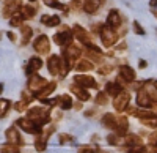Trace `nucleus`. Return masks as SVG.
Listing matches in <instances>:
<instances>
[{"instance_id":"20e7f679","label":"nucleus","mask_w":157,"mask_h":153,"mask_svg":"<svg viewBox=\"0 0 157 153\" xmlns=\"http://www.w3.org/2000/svg\"><path fill=\"white\" fill-rule=\"evenodd\" d=\"M80 54H82V50L78 49L77 46L69 44L66 49L63 50V55H61V57H63V60H64V62L68 63V66H69V68H72V66H74V62H75L78 57H80Z\"/></svg>"},{"instance_id":"3c124183","label":"nucleus","mask_w":157,"mask_h":153,"mask_svg":"<svg viewBox=\"0 0 157 153\" xmlns=\"http://www.w3.org/2000/svg\"><path fill=\"white\" fill-rule=\"evenodd\" d=\"M0 40H2V32H0Z\"/></svg>"},{"instance_id":"49530a36","label":"nucleus","mask_w":157,"mask_h":153,"mask_svg":"<svg viewBox=\"0 0 157 153\" xmlns=\"http://www.w3.org/2000/svg\"><path fill=\"white\" fill-rule=\"evenodd\" d=\"M140 68H146V62L145 60H140Z\"/></svg>"},{"instance_id":"a211bd4d","label":"nucleus","mask_w":157,"mask_h":153,"mask_svg":"<svg viewBox=\"0 0 157 153\" xmlns=\"http://www.w3.org/2000/svg\"><path fill=\"white\" fill-rule=\"evenodd\" d=\"M55 87H57V82H47L41 90H38L36 93H35V96L38 98V99H44V98H47L52 92L55 90Z\"/></svg>"},{"instance_id":"c756f323","label":"nucleus","mask_w":157,"mask_h":153,"mask_svg":"<svg viewBox=\"0 0 157 153\" xmlns=\"http://www.w3.org/2000/svg\"><path fill=\"white\" fill-rule=\"evenodd\" d=\"M11 107V101L6 99V98H2L0 99V119H3L6 115V112L10 111Z\"/></svg>"},{"instance_id":"9b49d317","label":"nucleus","mask_w":157,"mask_h":153,"mask_svg":"<svg viewBox=\"0 0 157 153\" xmlns=\"http://www.w3.org/2000/svg\"><path fill=\"white\" fill-rule=\"evenodd\" d=\"M5 136H6L8 144L17 145V147H19V145H24V139H22V136L19 134V131H17L16 126H11V128H8L6 133H5Z\"/></svg>"},{"instance_id":"cd10ccee","label":"nucleus","mask_w":157,"mask_h":153,"mask_svg":"<svg viewBox=\"0 0 157 153\" xmlns=\"http://www.w3.org/2000/svg\"><path fill=\"white\" fill-rule=\"evenodd\" d=\"M58 106L63 109V111H69L72 107V99L69 95H61L58 96Z\"/></svg>"},{"instance_id":"9d476101","label":"nucleus","mask_w":157,"mask_h":153,"mask_svg":"<svg viewBox=\"0 0 157 153\" xmlns=\"http://www.w3.org/2000/svg\"><path fill=\"white\" fill-rule=\"evenodd\" d=\"M33 47H35L36 52H39V54H47L49 50H50V41H49V38L46 35H39L36 40H35V43H33Z\"/></svg>"},{"instance_id":"603ef678","label":"nucleus","mask_w":157,"mask_h":153,"mask_svg":"<svg viewBox=\"0 0 157 153\" xmlns=\"http://www.w3.org/2000/svg\"><path fill=\"white\" fill-rule=\"evenodd\" d=\"M99 153H104V151H99Z\"/></svg>"},{"instance_id":"423d86ee","label":"nucleus","mask_w":157,"mask_h":153,"mask_svg":"<svg viewBox=\"0 0 157 153\" xmlns=\"http://www.w3.org/2000/svg\"><path fill=\"white\" fill-rule=\"evenodd\" d=\"M72 35L77 38L78 41H80L82 44H85L86 47H90L91 44H93V41H91V35L83 29V27H80L78 24H75L74 25V29H72Z\"/></svg>"},{"instance_id":"bb28decb","label":"nucleus","mask_w":157,"mask_h":153,"mask_svg":"<svg viewBox=\"0 0 157 153\" xmlns=\"http://www.w3.org/2000/svg\"><path fill=\"white\" fill-rule=\"evenodd\" d=\"M21 14L24 19H32L36 14V8L32 5H24V6H21Z\"/></svg>"},{"instance_id":"f704fd0d","label":"nucleus","mask_w":157,"mask_h":153,"mask_svg":"<svg viewBox=\"0 0 157 153\" xmlns=\"http://www.w3.org/2000/svg\"><path fill=\"white\" fill-rule=\"evenodd\" d=\"M107 93H104V92H99L98 93V96H96V103L98 104H101V106H104V104H107Z\"/></svg>"},{"instance_id":"864d4df0","label":"nucleus","mask_w":157,"mask_h":153,"mask_svg":"<svg viewBox=\"0 0 157 153\" xmlns=\"http://www.w3.org/2000/svg\"><path fill=\"white\" fill-rule=\"evenodd\" d=\"M155 147H157V142H155Z\"/></svg>"},{"instance_id":"8fccbe9b","label":"nucleus","mask_w":157,"mask_h":153,"mask_svg":"<svg viewBox=\"0 0 157 153\" xmlns=\"http://www.w3.org/2000/svg\"><path fill=\"white\" fill-rule=\"evenodd\" d=\"M154 16L157 18V10H154Z\"/></svg>"},{"instance_id":"72a5a7b5","label":"nucleus","mask_w":157,"mask_h":153,"mask_svg":"<svg viewBox=\"0 0 157 153\" xmlns=\"http://www.w3.org/2000/svg\"><path fill=\"white\" fill-rule=\"evenodd\" d=\"M0 153H21L17 145H13V144H8V145H3L0 148Z\"/></svg>"},{"instance_id":"ddd939ff","label":"nucleus","mask_w":157,"mask_h":153,"mask_svg":"<svg viewBox=\"0 0 157 153\" xmlns=\"http://www.w3.org/2000/svg\"><path fill=\"white\" fill-rule=\"evenodd\" d=\"M74 82L78 84V85H82L85 88H96L98 87V82L94 81L93 76H85V74H78L74 78Z\"/></svg>"},{"instance_id":"dca6fc26","label":"nucleus","mask_w":157,"mask_h":153,"mask_svg":"<svg viewBox=\"0 0 157 153\" xmlns=\"http://www.w3.org/2000/svg\"><path fill=\"white\" fill-rule=\"evenodd\" d=\"M107 25H109V27H112L113 30L118 29V27L121 25V16H120V11H118V10H110V11H109Z\"/></svg>"},{"instance_id":"f03ea898","label":"nucleus","mask_w":157,"mask_h":153,"mask_svg":"<svg viewBox=\"0 0 157 153\" xmlns=\"http://www.w3.org/2000/svg\"><path fill=\"white\" fill-rule=\"evenodd\" d=\"M32 122H35L36 125L39 126H43L46 125L49 120H50V115H49V112L44 109V107H32L29 109V115H27Z\"/></svg>"},{"instance_id":"4c0bfd02","label":"nucleus","mask_w":157,"mask_h":153,"mask_svg":"<svg viewBox=\"0 0 157 153\" xmlns=\"http://www.w3.org/2000/svg\"><path fill=\"white\" fill-rule=\"evenodd\" d=\"M129 153H148V148H146V147L138 145V147H132Z\"/></svg>"},{"instance_id":"393cba45","label":"nucleus","mask_w":157,"mask_h":153,"mask_svg":"<svg viewBox=\"0 0 157 153\" xmlns=\"http://www.w3.org/2000/svg\"><path fill=\"white\" fill-rule=\"evenodd\" d=\"M93 68H94V65H93V62H91V60H78L77 65H75V70L78 73H88Z\"/></svg>"},{"instance_id":"79ce46f5","label":"nucleus","mask_w":157,"mask_h":153,"mask_svg":"<svg viewBox=\"0 0 157 153\" xmlns=\"http://www.w3.org/2000/svg\"><path fill=\"white\" fill-rule=\"evenodd\" d=\"M155 142H157V133L151 134V137H149V144L151 145H155Z\"/></svg>"},{"instance_id":"7c9ffc66","label":"nucleus","mask_w":157,"mask_h":153,"mask_svg":"<svg viewBox=\"0 0 157 153\" xmlns=\"http://www.w3.org/2000/svg\"><path fill=\"white\" fill-rule=\"evenodd\" d=\"M47 147V136H39L35 141V148L36 151H44Z\"/></svg>"},{"instance_id":"e433bc0d","label":"nucleus","mask_w":157,"mask_h":153,"mask_svg":"<svg viewBox=\"0 0 157 153\" xmlns=\"http://www.w3.org/2000/svg\"><path fill=\"white\" fill-rule=\"evenodd\" d=\"M134 32L137 33V35H145V29H143L141 27V25H140V22H134Z\"/></svg>"},{"instance_id":"0eeeda50","label":"nucleus","mask_w":157,"mask_h":153,"mask_svg":"<svg viewBox=\"0 0 157 153\" xmlns=\"http://www.w3.org/2000/svg\"><path fill=\"white\" fill-rule=\"evenodd\" d=\"M72 30H68V29H63L61 32H58V33H55L54 35V41H55V44H58V46H69L71 43H72Z\"/></svg>"},{"instance_id":"412c9836","label":"nucleus","mask_w":157,"mask_h":153,"mask_svg":"<svg viewBox=\"0 0 157 153\" xmlns=\"http://www.w3.org/2000/svg\"><path fill=\"white\" fill-rule=\"evenodd\" d=\"M127 130H129V122H127V119L124 117V115H120L118 117V125H116V134L118 136H124L126 133H127Z\"/></svg>"},{"instance_id":"aec40b11","label":"nucleus","mask_w":157,"mask_h":153,"mask_svg":"<svg viewBox=\"0 0 157 153\" xmlns=\"http://www.w3.org/2000/svg\"><path fill=\"white\" fill-rule=\"evenodd\" d=\"M41 68H43V60L39 58V57H32L30 62H29V66L25 68V73H27L29 76H32L35 71L41 70Z\"/></svg>"},{"instance_id":"4be33fe9","label":"nucleus","mask_w":157,"mask_h":153,"mask_svg":"<svg viewBox=\"0 0 157 153\" xmlns=\"http://www.w3.org/2000/svg\"><path fill=\"white\" fill-rule=\"evenodd\" d=\"M102 125L109 130H116V125H118V117H115L113 114H105L102 117Z\"/></svg>"},{"instance_id":"ea45409f","label":"nucleus","mask_w":157,"mask_h":153,"mask_svg":"<svg viewBox=\"0 0 157 153\" xmlns=\"http://www.w3.org/2000/svg\"><path fill=\"white\" fill-rule=\"evenodd\" d=\"M78 153H98V151L90 147H82V148H78Z\"/></svg>"},{"instance_id":"09e8293b","label":"nucleus","mask_w":157,"mask_h":153,"mask_svg":"<svg viewBox=\"0 0 157 153\" xmlns=\"http://www.w3.org/2000/svg\"><path fill=\"white\" fill-rule=\"evenodd\" d=\"M154 88H155V90H157V81H154Z\"/></svg>"},{"instance_id":"a19ab883","label":"nucleus","mask_w":157,"mask_h":153,"mask_svg":"<svg viewBox=\"0 0 157 153\" xmlns=\"http://www.w3.org/2000/svg\"><path fill=\"white\" fill-rule=\"evenodd\" d=\"M112 70H113V66H110V65H109V66H102V68H99V73H101V74H107V73H110Z\"/></svg>"},{"instance_id":"5701e85b","label":"nucleus","mask_w":157,"mask_h":153,"mask_svg":"<svg viewBox=\"0 0 157 153\" xmlns=\"http://www.w3.org/2000/svg\"><path fill=\"white\" fill-rule=\"evenodd\" d=\"M121 144H124L126 147H138L141 145V139L137 134H129L121 141Z\"/></svg>"},{"instance_id":"473e14b6","label":"nucleus","mask_w":157,"mask_h":153,"mask_svg":"<svg viewBox=\"0 0 157 153\" xmlns=\"http://www.w3.org/2000/svg\"><path fill=\"white\" fill-rule=\"evenodd\" d=\"M22 21H24V18H22L21 13H16V14H13V16L10 18L11 27H21V25H22Z\"/></svg>"},{"instance_id":"39448f33","label":"nucleus","mask_w":157,"mask_h":153,"mask_svg":"<svg viewBox=\"0 0 157 153\" xmlns=\"http://www.w3.org/2000/svg\"><path fill=\"white\" fill-rule=\"evenodd\" d=\"M16 125L19 126L21 130H24L25 133H29V134H41L43 133V128L39 125H36L35 122H32L29 117L27 119H19L16 122Z\"/></svg>"},{"instance_id":"de8ad7c7","label":"nucleus","mask_w":157,"mask_h":153,"mask_svg":"<svg viewBox=\"0 0 157 153\" xmlns=\"http://www.w3.org/2000/svg\"><path fill=\"white\" fill-rule=\"evenodd\" d=\"M2 92H3V84L0 82V93H2Z\"/></svg>"},{"instance_id":"a878e982","label":"nucleus","mask_w":157,"mask_h":153,"mask_svg":"<svg viewBox=\"0 0 157 153\" xmlns=\"http://www.w3.org/2000/svg\"><path fill=\"white\" fill-rule=\"evenodd\" d=\"M41 22L46 24L47 27H57V25H60V18H58L57 14H54V16L44 14V16L41 18Z\"/></svg>"},{"instance_id":"6ab92c4d","label":"nucleus","mask_w":157,"mask_h":153,"mask_svg":"<svg viewBox=\"0 0 157 153\" xmlns=\"http://www.w3.org/2000/svg\"><path fill=\"white\" fill-rule=\"evenodd\" d=\"M120 78L124 79V82H134L135 71L127 65H123V66H120Z\"/></svg>"},{"instance_id":"b1692460","label":"nucleus","mask_w":157,"mask_h":153,"mask_svg":"<svg viewBox=\"0 0 157 153\" xmlns=\"http://www.w3.org/2000/svg\"><path fill=\"white\" fill-rule=\"evenodd\" d=\"M123 92V87L118 84V82H109L107 85H105V93L107 95H110V96H116V95H120Z\"/></svg>"},{"instance_id":"c03bdc74","label":"nucleus","mask_w":157,"mask_h":153,"mask_svg":"<svg viewBox=\"0 0 157 153\" xmlns=\"http://www.w3.org/2000/svg\"><path fill=\"white\" fill-rule=\"evenodd\" d=\"M6 35H8V38H10V41H16V35L13 33V32H8Z\"/></svg>"},{"instance_id":"c85d7f7f","label":"nucleus","mask_w":157,"mask_h":153,"mask_svg":"<svg viewBox=\"0 0 157 153\" xmlns=\"http://www.w3.org/2000/svg\"><path fill=\"white\" fill-rule=\"evenodd\" d=\"M21 32H22V44H27L29 41H30V38H32V35H33V30H32V27H29V25H21Z\"/></svg>"},{"instance_id":"4468645a","label":"nucleus","mask_w":157,"mask_h":153,"mask_svg":"<svg viewBox=\"0 0 157 153\" xmlns=\"http://www.w3.org/2000/svg\"><path fill=\"white\" fill-rule=\"evenodd\" d=\"M137 104L140 107H145V109L152 106V99H151L146 88H140L138 90V93H137Z\"/></svg>"},{"instance_id":"f257e3e1","label":"nucleus","mask_w":157,"mask_h":153,"mask_svg":"<svg viewBox=\"0 0 157 153\" xmlns=\"http://www.w3.org/2000/svg\"><path fill=\"white\" fill-rule=\"evenodd\" d=\"M47 70L52 76H61V78H64V76L68 74V71L71 70L68 66V63L63 60V57H58V55H50L49 60H47Z\"/></svg>"},{"instance_id":"5fc2aeb1","label":"nucleus","mask_w":157,"mask_h":153,"mask_svg":"<svg viewBox=\"0 0 157 153\" xmlns=\"http://www.w3.org/2000/svg\"><path fill=\"white\" fill-rule=\"evenodd\" d=\"M32 2H35V0H32Z\"/></svg>"},{"instance_id":"2f4dec72","label":"nucleus","mask_w":157,"mask_h":153,"mask_svg":"<svg viewBox=\"0 0 157 153\" xmlns=\"http://www.w3.org/2000/svg\"><path fill=\"white\" fill-rule=\"evenodd\" d=\"M44 3H46L47 6H50V8H55V10H63L64 13H68V11H69V8H68L66 5H63V3L57 2V0H44Z\"/></svg>"},{"instance_id":"7ed1b4c3","label":"nucleus","mask_w":157,"mask_h":153,"mask_svg":"<svg viewBox=\"0 0 157 153\" xmlns=\"http://www.w3.org/2000/svg\"><path fill=\"white\" fill-rule=\"evenodd\" d=\"M101 40H102V44L105 47H112L116 41H118V35L115 33V30L109 25H102L101 29Z\"/></svg>"},{"instance_id":"37998d69","label":"nucleus","mask_w":157,"mask_h":153,"mask_svg":"<svg viewBox=\"0 0 157 153\" xmlns=\"http://www.w3.org/2000/svg\"><path fill=\"white\" fill-rule=\"evenodd\" d=\"M101 29H102V24H94L93 25V32H96V33H101Z\"/></svg>"},{"instance_id":"f3484780","label":"nucleus","mask_w":157,"mask_h":153,"mask_svg":"<svg viewBox=\"0 0 157 153\" xmlns=\"http://www.w3.org/2000/svg\"><path fill=\"white\" fill-rule=\"evenodd\" d=\"M71 92H72L78 99H80V101H88V99H90V93L86 92V88L82 87V85H78V84H75V82L71 85Z\"/></svg>"},{"instance_id":"c9c22d12","label":"nucleus","mask_w":157,"mask_h":153,"mask_svg":"<svg viewBox=\"0 0 157 153\" xmlns=\"http://www.w3.org/2000/svg\"><path fill=\"white\" fill-rule=\"evenodd\" d=\"M74 142V137L71 134H60V144H71Z\"/></svg>"},{"instance_id":"f8f14e48","label":"nucleus","mask_w":157,"mask_h":153,"mask_svg":"<svg viewBox=\"0 0 157 153\" xmlns=\"http://www.w3.org/2000/svg\"><path fill=\"white\" fill-rule=\"evenodd\" d=\"M46 84H47V81L43 78V76H38V74L33 73L30 76V79H29V90L33 92V93H36L38 90H41Z\"/></svg>"},{"instance_id":"58836bf2","label":"nucleus","mask_w":157,"mask_h":153,"mask_svg":"<svg viewBox=\"0 0 157 153\" xmlns=\"http://www.w3.org/2000/svg\"><path fill=\"white\" fill-rule=\"evenodd\" d=\"M118 137H120L118 134H116V136H115V134H113V136L110 134V136L107 137V142H109V144H112V145H118V144H121L120 141H118Z\"/></svg>"},{"instance_id":"1a4fd4ad","label":"nucleus","mask_w":157,"mask_h":153,"mask_svg":"<svg viewBox=\"0 0 157 153\" xmlns=\"http://www.w3.org/2000/svg\"><path fill=\"white\" fill-rule=\"evenodd\" d=\"M129 101H130V95L127 92H121L120 95L115 96V101H113V107L118 111V112H124V109L129 106Z\"/></svg>"},{"instance_id":"a18cd8bd","label":"nucleus","mask_w":157,"mask_h":153,"mask_svg":"<svg viewBox=\"0 0 157 153\" xmlns=\"http://www.w3.org/2000/svg\"><path fill=\"white\" fill-rule=\"evenodd\" d=\"M149 6L151 8H157V0H149Z\"/></svg>"},{"instance_id":"6e6552de","label":"nucleus","mask_w":157,"mask_h":153,"mask_svg":"<svg viewBox=\"0 0 157 153\" xmlns=\"http://www.w3.org/2000/svg\"><path fill=\"white\" fill-rule=\"evenodd\" d=\"M21 0H6L5 5H3V18L10 19L13 14H16V13H19L21 10Z\"/></svg>"},{"instance_id":"2eb2a0df","label":"nucleus","mask_w":157,"mask_h":153,"mask_svg":"<svg viewBox=\"0 0 157 153\" xmlns=\"http://www.w3.org/2000/svg\"><path fill=\"white\" fill-rule=\"evenodd\" d=\"M104 0H85L83 2V11L88 14H96L98 10L102 6Z\"/></svg>"}]
</instances>
